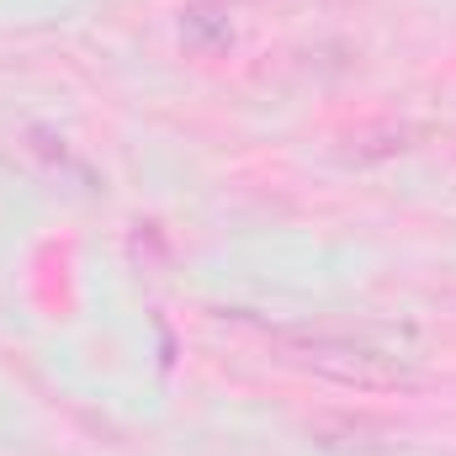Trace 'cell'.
Returning <instances> with one entry per match:
<instances>
[{
	"mask_svg": "<svg viewBox=\"0 0 456 456\" xmlns=\"http://www.w3.org/2000/svg\"><path fill=\"white\" fill-rule=\"evenodd\" d=\"M281 350L292 366H303L324 382L355 387V393H393V387L414 382V371L398 355L366 340H350V335H281Z\"/></svg>",
	"mask_w": 456,
	"mask_h": 456,
	"instance_id": "1",
	"label": "cell"
}]
</instances>
